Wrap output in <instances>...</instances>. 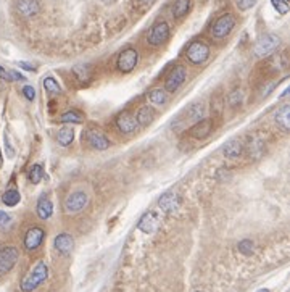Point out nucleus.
<instances>
[{"mask_svg": "<svg viewBox=\"0 0 290 292\" xmlns=\"http://www.w3.org/2000/svg\"><path fill=\"white\" fill-rule=\"evenodd\" d=\"M49 276V266L45 262H37L33 270L29 271L28 274L24 276L23 281H21V291L23 292H33L39 288L40 284L47 279Z\"/></svg>", "mask_w": 290, "mask_h": 292, "instance_id": "nucleus-1", "label": "nucleus"}, {"mask_svg": "<svg viewBox=\"0 0 290 292\" xmlns=\"http://www.w3.org/2000/svg\"><path fill=\"white\" fill-rule=\"evenodd\" d=\"M279 45H281V37H279L277 34H271V33L263 34L261 37L256 40L253 52H255L258 58H263V57H268V55L276 52L279 49Z\"/></svg>", "mask_w": 290, "mask_h": 292, "instance_id": "nucleus-2", "label": "nucleus"}, {"mask_svg": "<svg viewBox=\"0 0 290 292\" xmlns=\"http://www.w3.org/2000/svg\"><path fill=\"white\" fill-rule=\"evenodd\" d=\"M185 58L192 65H203L210 58V47L203 40H194L185 50Z\"/></svg>", "mask_w": 290, "mask_h": 292, "instance_id": "nucleus-3", "label": "nucleus"}, {"mask_svg": "<svg viewBox=\"0 0 290 292\" xmlns=\"http://www.w3.org/2000/svg\"><path fill=\"white\" fill-rule=\"evenodd\" d=\"M87 205H89V196L82 191H76V192H71L70 196L65 199L63 210L68 215H76L82 212Z\"/></svg>", "mask_w": 290, "mask_h": 292, "instance_id": "nucleus-4", "label": "nucleus"}, {"mask_svg": "<svg viewBox=\"0 0 290 292\" xmlns=\"http://www.w3.org/2000/svg\"><path fill=\"white\" fill-rule=\"evenodd\" d=\"M234 26H236L234 15L224 13V15H221V17L213 23V26H211L210 33H211V36H213L215 39H224L226 36L231 34V31L234 29Z\"/></svg>", "mask_w": 290, "mask_h": 292, "instance_id": "nucleus-5", "label": "nucleus"}, {"mask_svg": "<svg viewBox=\"0 0 290 292\" xmlns=\"http://www.w3.org/2000/svg\"><path fill=\"white\" fill-rule=\"evenodd\" d=\"M137 63H139L137 50L134 47H127V49H124L120 55H118L116 70L121 71V73H131V71L137 66Z\"/></svg>", "mask_w": 290, "mask_h": 292, "instance_id": "nucleus-6", "label": "nucleus"}, {"mask_svg": "<svg viewBox=\"0 0 290 292\" xmlns=\"http://www.w3.org/2000/svg\"><path fill=\"white\" fill-rule=\"evenodd\" d=\"M168 39H169V24L166 21H157L150 28L147 42L152 45V47L163 45Z\"/></svg>", "mask_w": 290, "mask_h": 292, "instance_id": "nucleus-7", "label": "nucleus"}, {"mask_svg": "<svg viewBox=\"0 0 290 292\" xmlns=\"http://www.w3.org/2000/svg\"><path fill=\"white\" fill-rule=\"evenodd\" d=\"M185 78H187V70L184 66H176L168 73V76L164 78V91L174 94L181 86L185 83Z\"/></svg>", "mask_w": 290, "mask_h": 292, "instance_id": "nucleus-8", "label": "nucleus"}, {"mask_svg": "<svg viewBox=\"0 0 290 292\" xmlns=\"http://www.w3.org/2000/svg\"><path fill=\"white\" fill-rule=\"evenodd\" d=\"M116 126L123 134H134L139 129V123L131 111L124 110L116 116Z\"/></svg>", "mask_w": 290, "mask_h": 292, "instance_id": "nucleus-9", "label": "nucleus"}, {"mask_svg": "<svg viewBox=\"0 0 290 292\" xmlns=\"http://www.w3.org/2000/svg\"><path fill=\"white\" fill-rule=\"evenodd\" d=\"M18 262V250L15 247L0 249V276L7 274Z\"/></svg>", "mask_w": 290, "mask_h": 292, "instance_id": "nucleus-10", "label": "nucleus"}, {"mask_svg": "<svg viewBox=\"0 0 290 292\" xmlns=\"http://www.w3.org/2000/svg\"><path fill=\"white\" fill-rule=\"evenodd\" d=\"M160 224H162L160 215L157 212H147L141 219H139L137 228L145 234H153L160 228Z\"/></svg>", "mask_w": 290, "mask_h": 292, "instance_id": "nucleus-11", "label": "nucleus"}, {"mask_svg": "<svg viewBox=\"0 0 290 292\" xmlns=\"http://www.w3.org/2000/svg\"><path fill=\"white\" fill-rule=\"evenodd\" d=\"M86 142L89 144V147L95 148V150H107V148L110 147V141H108L107 136L98 129H87Z\"/></svg>", "mask_w": 290, "mask_h": 292, "instance_id": "nucleus-12", "label": "nucleus"}, {"mask_svg": "<svg viewBox=\"0 0 290 292\" xmlns=\"http://www.w3.org/2000/svg\"><path fill=\"white\" fill-rule=\"evenodd\" d=\"M44 237H45V233H44L42 228H39V226L31 228V229H28V233H26V236H24V247L28 250L39 249Z\"/></svg>", "mask_w": 290, "mask_h": 292, "instance_id": "nucleus-13", "label": "nucleus"}, {"mask_svg": "<svg viewBox=\"0 0 290 292\" xmlns=\"http://www.w3.org/2000/svg\"><path fill=\"white\" fill-rule=\"evenodd\" d=\"M213 131V120H199L189 129V134L195 139H206Z\"/></svg>", "mask_w": 290, "mask_h": 292, "instance_id": "nucleus-14", "label": "nucleus"}, {"mask_svg": "<svg viewBox=\"0 0 290 292\" xmlns=\"http://www.w3.org/2000/svg\"><path fill=\"white\" fill-rule=\"evenodd\" d=\"M17 10L23 18H33L39 13L40 3L39 0H18Z\"/></svg>", "mask_w": 290, "mask_h": 292, "instance_id": "nucleus-15", "label": "nucleus"}, {"mask_svg": "<svg viewBox=\"0 0 290 292\" xmlns=\"http://www.w3.org/2000/svg\"><path fill=\"white\" fill-rule=\"evenodd\" d=\"M158 205H160V208H162L164 213H173V212H176V210L179 208L181 199L176 196L174 192H166V194H163V196L160 197Z\"/></svg>", "mask_w": 290, "mask_h": 292, "instance_id": "nucleus-16", "label": "nucleus"}, {"mask_svg": "<svg viewBox=\"0 0 290 292\" xmlns=\"http://www.w3.org/2000/svg\"><path fill=\"white\" fill-rule=\"evenodd\" d=\"M54 245L61 255H66V254L71 252L72 247H74V239H72L68 233H61L55 237Z\"/></svg>", "mask_w": 290, "mask_h": 292, "instance_id": "nucleus-17", "label": "nucleus"}, {"mask_svg": "<svg viewBox=\"0 0 290 292\" xmlns=\"http://www.w3.org/2000/svg\"><path fill=\"white\" fill-rule=\"evenodd\" d=\"M243 148H245V147H243V142L242 141L232 139V141H229L224 146V150H222V153H224V157L229 158V160H236V158L242 157Z\"/></svg>", "mask_w": 290, "mask_h": 292, "instance_id": "nucleus-18", "label": "nucleus"}, {"mask_svg": "<svg viewBox=\"0 0 290 292\" xmlns=\"http://www.w3.org/2000/svg\"><path fill=\"white\" fill-rule=\"evenodd\" d=\"M276 123L281 126L284 132H289L290 129V105H282L281 109L276 111Z\"/></svg>", "mask_w": 290, "mask_h": 292, "instance_id": "nucleus-19", "label": "nucleus"}, {"mask_svg": "<svg viewBox=\"0 0 290 292\" xmlns=\"http://www.w3.org/2000/svg\"><path fill=\"white\" fill-rule=\"evenodd\" d=\"M147 99H148V102L152 105L162 107V105H164L168 102V94H166V91L162 89V88H155L152 91H148Z\"/></svg>", "mask_w": 290, "mask_h": 292, "instance_id": "nucleus-20", "label": "nucleus"}, {"mask_svg": "<svg viewBox=\"0 0 290 292\" xmlns=\"http://www.w3.org/2000/svg\"><path fill=\"white\" fill-rule=\"evenodd\" d=\"M36 212H37V217L40 219H49L54 213V205L49 201L47 197H42L37 202V207H36Z\"/></svg>", "mask_w": 290, "mask_h": 292, "instance_id": "nucleus-21", "label": "nucleus"}, {"mask_svg": "<svg viewBox=\"0 0 290 292\" xmlns=\"http://www.w3.org/2000/svg\"><path fill=\"white\" fill-rule=\"evenodd\" d=\"M190 5H192V0H174L173 10H171V12H173V17L178 19L184 18L185 15L189 13Z\"/></svg>", "mask_w": 290, "mask_h": 292, "instance_id": "nucleus-22", "label": "nucleus"}, {"mask_svg": "<svg viewBox=\"0 0 290 292\" xmlns=\"http://www.w3.org/2000/svg\"><path fill=\"white\" fill-rule=\"evenodd\" d=\"M248 150H250V157H253V158L260 157L261 153L265 152V141H263L258 134H253L250 137V146H248Z\"/></svg>", "mask_w": 290, "mask_h": 292, "instance_id": "nucleus-23", "label": "nucleus"}, {"mask_svg": "<svg viewBox=\"0 0 290 292\" xmlns=\"http://www.w3.org/2000/svg\"><path fill=\"white\" fill-rule=\"evenodd\" d=\"M136 120H137L139 125H142V126H148L150 123H152V121L155 120V110L152 109V107H148V105L142 107V109L139 110V113H137V116H136Z\"/></svg>", "mask_w": 290, "mask_h": 292, "instance_id": "nucleus-24", "label": "nucleus"}, {"mask_svg": "<svg viewBox=\"0 0 290 292\" xmlns=\"http://www.w3.org/2000/svg\"><path fill=\"white\" fill-rule=\"evenodd\" d=\"M72 139H74V131L68 126L61 128V129L58 131V134H56V141H58V144L63 146V147L70 146L72 142Z\"/></svg>", "mask_w": 290, "mask_h": 292, "instance_id": "nucleus-25", "label": "nucleus"}, {"mask_svg": "<svg viewBox=\"0 0 290 292\" xmlns=\"http://www.w3.org/2000/svg\"><path fill=\"white\" fill-rule=\"evenodd\" d=\"M19 201H21V196H19L17 189H8L2 196V202L7 205V207H15V205L19 203Z\"/></svg>", "mask_w": 290, "mask_h": 292, "instance_id": "nucleus-26", "label": "nucleus"}, {"mask_svg": "<svg viewBox=\"0 0 290 292\" xmlns=\"http://www.w3.org/2000/svg\"><path fill=\"white\" fill-rule=\"evenodd\" d=\"M201 116H203V105L201 104L190 105L187 109V111H185V118H187V121H199Z\"/></svg>", "mask_w": 290, "mask_h": 292, "instance_id": "nucleus-27", "label": "nucleus"}, {"mask_svg": "<svg viewBox=\"0 0 290 292\" xmlns=\"http://www.w3.org/2000/svg\"><path fill=\"white\" fill-rule=\"evenodd\" d=\"M61 123H82L84 121V116H82V113L81 111H77V110H68V111H65L63 115H61Z\"/></svg>", "mask_w": 290, "mask_h": 292, "instance_id": "nucleus-28", "label": "nucleus"}, {"mask_svg": "<svg viewBox=\"0 0 290 292\" xmlns=\"http://www.w3.org/2000/svg\"><path fill=\"white\" fill-rule=\"evenodd\" d=\"M44 178V168L40 165H33L29 170V181L33 184H39Z\"/></svg>", "mask_w": 290, "mask_h": 292, "instance_id": "nucleus-29", "label": "nucleus"}, {"mask_svg": "<svg viewBox=\"0 0 290 292\" xmlns=\"http://www.w3.org/2000/svg\"><path fill=\"white\" fill-rule=\"evenodd\" d=\"M44 89L47 91L49 94H60L61 92L60 84L56 83V79L52 78V76H47V78L44 79Z\"/></svg>", "mask_w": 290, "mask_h": 292, "instance_id": "nucleus-30", "label": "nucleus"}, {"mask_svg": "<svg viewBox=\"0 0 290 292\" xmlns=\"http://www.w3.org/2000/svg\"><path fill=\"white\" fill-rule=\"evenodd\" d=\"M227 100H229V105L232 107V109H236V107H239L242 104L243 100V92L240 89H234L229 94V97H227Z\"/></svg>", "mask_w": 290, "mask_h": 292, "instance_id": "nucleus-31", "label": "nucleus"}, {"mask_svg": "<svg viewBox=\"0 0 290 292\" xmlns=\"http://www.w3.org/2000/svg\"><path fill=\"white\" fill-rule=\"evenodd\" d=\"M237 249H239V252L243 255H252L253 249H255V244H253L250 239H243L239 242V245H237Z\"/></svg>", "mask_w": 290, "mask_h": 292, "instance_id": "nucleus-32", "label": "nucleus"}, {"mask_svg": "<svg viewBox=\"0 0 290 292\" xmlns=\"http://www.w3.org/2000/svg\"><path fill=\"white\" fill-rule=\"evenodd\" d=\"M258 0H236V7L240 10V12H247V10L253 8L256 5Z\"/></svg>", "mask_w": 290, "mask_h": 292, "instance_id": "nucleus-33", "label": "nucleus"}, {"mask_svg": "<svg viewBox=\"0 0 290 292\" xmlns=\"http://www.w3.org/2000/svg\"><path fill=\"white\" fill-rule=\"evenodd\" d=\"M271 3L281 15H286L289 12V2H286V0H271Z\"/></svg>", "mask_w": 290, "mask_h": 292, "instance_id": "nucleus-34", "label": "nucleus"}, {"mask_svg": "<svg viewBox=\"0 0 290 292\" xmlns=\"http://www.w3.org/2000/svg\"><path fill=\"white\" fill-rule=\"evenodd\" d=\"M5 79H7V81H26L24 76H23V74H19L18 71H15V70L8 71V73L5 74Z\"/></svg>", "mask_w": 290, "mask_h": 292, "instance_id": "nucleus-35", "label": "nucleus"}, {"mask_svg": "<svg viewBox=\"0 0 290 292\" xmlns=\"http://www.w3.org/2000/svg\"><path fill=\"white\" fill-rule=\"evenodd\" d=\"M155 2H157V0H134V3H136V7L139 10H147L152 7Z\"/></svg>", "mask_w": 290, "mask_h": 292, "instance_id": "nucleus-36", "label": "nucleus"}, {"mask_svg": "<svg viewBox=\"0 0 290 292\" xmlns=\"http://www.w3.org/2000/svg\"><path fill=\"white\" fill-rule=\"evenodd\" d=\"M23 94L28 100H34L36 99V91L33 86H24L23 88Z\"/></svg>", "mask_w": 290, "mask_h": 292, "instance_id": "nucleus-37", "label": "nucleus"}, {"mask_svg": "<svg viewBox=\"0 0 290 292\" xmlns=\"http://www.w3.org/2000/svg\"><path fill=\"white\" fill-rule=\"evenodd\" d=\"M8 221H10V215L0 210V226H3V224H7Z\"/></svg>", "mask_w": 290, "mask_h": 292, "instance_id": "nucleus-38", "label": "nucleus"}, {"mask_svg": "<svg viewBox=\"0 0 290 292\" xmlns=\"http://www.w3.org/2000/svg\"><path fill=\"white\" fill-rule=\"evenodd\" d=\"M18 66H19V68L26 70V71H34V70H36L33 65H31V63H26V61H19Z\"/></svg>", "mask_w": 290, "mask_h": 292, "instance_id": "nucleus-39", "label": "nucleus"}, {"mask_svg": "<svg viewBox=\"0 0 290 292\" xmlns=\"http://www.w3.org/2000/svg\"><path fill=\"white\" fill-rule=\"evenodd\" d=\"M5 74H7V73H5V70H3V66H0V79H5Z\"/></svg>", "mask_w": 290, "mask_h": 292, "instance_id": "nucleus-40", "label": "nucleus"}, {"mask_svg": "<svg viewBox=\"0 0 290 292\" xmlns=\"http://www.w3.org/2000/svg\"><path fill=\"white\" fill-rule=\"evenodd\" d=\"M0 166H2V153H0Z\"/></svg>", "mask_w": 290, "mask_h": 292, "instance_id": "nucleus-41", "label": "nucleus"}, {"mask_svg": "<svg viewBox=\"0 0 290 292\" xmlns=\"http://www.w3.org/2000/svg\"><path fill=\"white\" fill-rule=\"evenodd\" d=\"M260 292H269V291H268V289H261Z\"/></svg>", "mask_w": 290, "mask_h": 292, "instance_id": "nucleus-42", "label": "nucleus"}, {"mask_svg": "<svg viewBox=\"0 0 290 292\" xmlns=\"http://www.w3.org/2000/svg\"><path fill=\"white\" fill-rule=\"evenodd\" d=\"M195 292H201V291H195Z\"/></svg>", "mask_w": 290, "mask_h": 292, "instance_id": "nucleus-43", "label": "nucleus"}, {"mask_svg": "<svg viewBox=\"0 0 290 292\" xmlns=\"http://www.w3.org/2000/svg\"><path fill=\"white\" fill-rule=\"evenodd\" d=\"M286 2H289V0H286Z\"/></svg>", "mask_w": 290, "mask_h": 292, "instance_id": "nucleus-44", "label": "nucleus"}]
</instances>
